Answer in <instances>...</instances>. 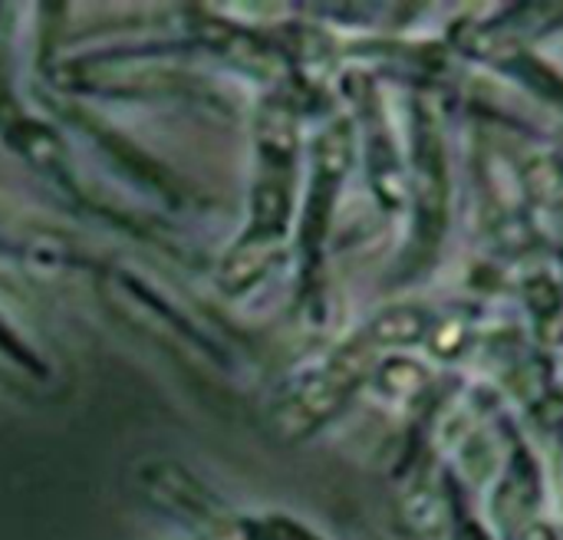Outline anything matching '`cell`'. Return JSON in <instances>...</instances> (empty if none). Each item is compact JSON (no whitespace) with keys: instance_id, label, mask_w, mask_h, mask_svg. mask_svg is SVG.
Instances as JSON below:
<instances>
[{"instance_id":"5b68a950","label":"cell","mask_w":563,"mask_h":540,"mask_svg":"<svg viewBox=\"0 0 563 540\" xmlns=\"http://www.w3.org/2000/svg\"><path fill=\"white\" fill-rule=\"evenodd\" d=\"M406 521L416 535H435L445 525V508L432 488H416L406 498Z\"/></svg>"},{"instance_id":"8992f818","label":"cell","mask_w":563,"mask_h":540,"mask_svg":"<svg viewBox=\"0 0 563 540\" xmlns=\"http://www.w3.org/2000/svg\"><path fill=\"white\" fill-rule=\"evenodd\" d=\"M267 540H317L313 535L300 531L297 525H287V521H271L267 525Z\"/></svg>"},{"instance_id":"52a82bcc","label":"cell","mask_w":563,"mask_h":540,"mask_svg":"<svg viewBox=\"0 0 563 540\" xmlns=\"http://www.w3.org/2000/svg\"><path fill=\"white\" fill-rule=\"evenodd\" d=\"M455 540H492L475 521H462L459 525V535H455Z\"/></svg>"},{"instance_id":"277c9868","label":"cell","mask_w":563,"mask_h":540,"mask_svg":"<svg viewBox=\"0 0 563 540\" xmlns=\"http://www.w3.org/2000/svg\"><path fill=\"white\" fill-rule=\"evenodd\" d=\"M426 313L416 310V307H396V310H386L376 323H373V340L376 343H389V346H399V343H419L426 337Z\"/></svg>"},{"instance_id":"6da1fadb","label":"cell","mask_w":563,"mask_h":540,"mask_svg":"<svg viewBox=\"0 0 563 540\" xmlns=\"http://www.w3.org/2000/svg\"><path fill=\"white\" fill-rule=\"evenodd\" d=\"M412 139V198L422 247H435L449 224V162L435 112L419 102Z\"/></svg>"},{"instance_id":"7a4b0ae2","label":"cell","mask_w":563,"mask_h":540,"mask_svg":"<svg viewBox=\"0 0 563 540\" xmlns=\"http://www.w3.org/2000/svg\"><path fill=\"white\" fill-rule=\"evenodd\" d=\"M369 366V350L360 343V346H350L343 350L320 376H313L300 396L294 399V416H297V429H310L317 422H323L327 416H333L346 396L363 383V373Z\"/></svg>"},{"instance_id":"3957f363","label":"cell","mask_w":563,"mask_h":540,"mask_svg":"<svg viewBox=\"0 0 563 540\" xmlns=\"http://www.w3.org/2000/svg\"><path fill=\"white\" fill-rule=\"evenodd\" d=\"M541 498V482H538V469L528 459V452H518L511 462V472L505 478V485L498 488L495 498V515L501 521L505 531H511V538L525 535L528 528H534V508Z\"/></svg>"}]
</instances>
